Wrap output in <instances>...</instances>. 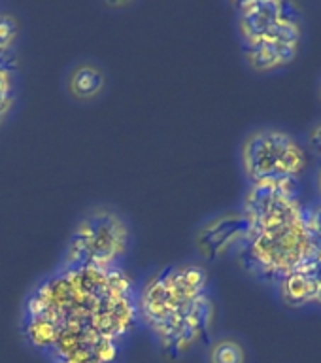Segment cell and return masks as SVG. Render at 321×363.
Segmentation results:
<instances>
[{
	"label": "cell",
	"instance_id": "ba28073f",
	"mask_svg": "<svg viewBox=\"0 0 321 363\" xmlns=\"http://www.w3.org/2000/svg\"><path fill=\"white\" fill-rule=\"evenodd\" d=\"M280 8L282 0H252L237 4L242 42L265 36L280 21Z\"/></svg>",
	"mask_w": 321,
	"mask_h": 363
},
{
	"label": "cell",
	"instance_id": "7c38bea8",
	"mask_svg": "<svg viewBox=\"0 0 321 363\" xmlns=\"http://www.w3.org/2000/svg\"><path fill=\"white\" fill-rule=\"evenodd\" d=\"M208 363H246V352L235 339H220L210 346Z\"/></svg>",
	"mask_w": 321,
	"mask_h": 363
},
{
	"label": "cell",
	"instance_id": "3957f363",
	"mask_svg": "<svg viewBox=\"0 0 321 363\" xmlns=\"http://www.w3.org/2000/svg\"><path fill=\"white\" fill-rule=\"evenodd\" d=\"M306 223V210L299 218L249 229L237 252L242 267L265 282H282L297 271L320 246Z\"/></svg>",
	"mask_w": 321,
	"mask_h": 363
},
{
	"label": "cell",
	"instance_id": "8fae6325",
	"mask_svg": "<svg viewBox=\"0 0 321 363\" xmlns=\"http://www.w3.org/2000/svg\"><path fill=\"white\" fill-rule=\"evenodd\" d=\"M317 284L314 278L305 271H293L280 282L282 299L289 306H305L316 299Z\"/></svg>",
	"mask_w": 321,
	"mask_h": 363
},
{
	"label": "cell",
	"instance_id": "9a60e30c",
	"mask_svg": "<svg viewBox=\"0 0 321 363\" xmlns=\"http://www.w3.org/2000/svg\"><path fill=\"white\" fill-rule=\"evenodd\" d=\"M310 146H312V150L317 153V155H321V123H317L316 127L312 129Z\"/></svg>",
	"mask_w": 321,
	"mask_h": 363
},
{
	"label": "cell",
	"instance_id": "277c9868",
	"mask_svg": "<svg viewBox=\"0 0 321 363\" xmlns=\"http://www.w3.org/2000/svg\"><path fill=\"white\" fill-rule=\"evenodd\" d=\"M130 244L129 223L110 208H95L76 223L62 252L67 269H121Z\"/></svg>",
	"mask_w": 321,
	"mask_h": 363
},
{
	"label": "cell",
	"instance_id": "e0dca14e",
	"mask_svg": "<svg viewBox=\"0 0 321 363\" xmlns=\"http://www.w3.org/2000/svg\"><path fill=\"white\" fill-rule=\"evenodd\" d=\"M317 187H320V193H321V169H320V174H317Z\"/></svg>",
	"mask_w": 321,
	"mask_h": 363
},
{
	"label": "cell",
	"instance_id": "52a82bcc",
	"mask_svg": "<svg viewBox=\"0 0 321 363\" xmlns=\"http://www.w3.org/2000/svg\"><path fill=\"white\" fill-rule=\"evenodd\" d=\"M249 231V221L242 212H227L206 221L197 233L195 244L198 254L215 261L229 252H238Z\"/></svg>",
	"mask_w": 321,
	"mask_h": 363
},
{
	"label": "cell",
	"instance_id": "8992f818",
	"mask_svg": "<svg viewBox=\"0 0 321 363\" xmlns=\"http://www.w3.org/2000/svg\"><path fill=\"white\" fill-rule=\"evenodd\" d=\"M305 212L300 206L295 182L288 184H257L249 186L244 197L242 214L248 218L249 229L280 223V221L293 220Z\"/></svg>",
	"mask_w": 321,
	"mask_h": 363
},
{
	"label": "cell",
	"instance_id": "9c48e42d",
	"mask_svg": "<svg viewBox=\"0 0 321 363\" xmlns=\"http://www.w3.org/2000/svg\"><path fill=\"white\" fill-rule=\"evenodd\" d=\"M242 50L249 67L254 70H259V72H265V70L289 65L297 57L299 45L283 44V42L263 36V38L242 42Z\"/></svg>",
	"mask_w": 321,
	"mask_h": 363
},
{
	"label": "cell",
	"instance_id": "6da1fadb",
	"mask_svg": "<svg viewBox=\"0 0 321 363\" xmlns=\"http://www.w3.org/2000/svg\"><path fill=\"white\" fill-rule=\"evenodd\" d=\"M136 294L121 269L59 267L28 295L23 331L40 350H47L59 329H78L118 342L138 322Z\"/></svg>",
	"mask_w": 321,
	"mask_h": 363
},
{
	"label": "cell",
	"instance_id": "7a4b0ae2",
	"mask_svg": "<svg viewBox=\"0 0 321 363\" xmlns=\"http://www.w3.org/2000/svg\"><path fill=\"white\" fill-rule=\"evenodd\" d=\"M138 322L146 325L164 350L186 354L208 337L214 303L208 295V274L197 263L164 267L136 294Z\"/></svg>",
	"mask_w": 321,
	"mask_h": 363
},
{
	"label": "cell",
	"instance_id": "5b68a950",
	"mask_svg": "<svg viewBox=\"0 0 321 363\" xmlns=\"http://www.w3.org/2000/svg\"><path fill=\"white\" fill-rule=\"evenodd\" d=\"M242 167L249 186L288 184L305 170L306 155L288 133L263 129L244 142Z\"/></svg>",
	"mask_w": 321,
	"mask_h": 363
},
{
	"label": "cell",
	"instance_id": "30bf717a",
	"mask_svg": "<svg viewBox=\"0 0 321 363\" xmlns=\"http://www.w3.org/2000/svg\"><path fill=\"white\" fill-rule=\"evenodd\" d=\"M106 85V76L96 62L81 61L68 72L67 89L72 99L79 102L93 101L101 95Z\"/></svg>",
	"mask_w": 321,
	"mask_h": 363
},
{
	"label": "cell",
	"instance_id": "ac0fdd59",
	"mask_svg": "<svg viewBox=\"0 0 321 363\" xmlns=\"http://www.w3.org/2000/svg\"><path fill=\"white\" fill-rule=\"evenodd\" d=\"M320 99H321V87H320Z\"/></svg>",
	"mask_w": 321,
	"mask_h": 363
},
{
	"label": "cell",
	"instance_id": "2e32d148",
	"mask_svg": "<svg viewBox=\"0 0 321 363\" xmlns=\"http://www.w3.org/2000/svg\"><path fill=\"white\" fill-rule=\"evenodd\" d=\"M314 301H316V303H320V305H321V288L317 289V295H316V299H314Z\"/></svg>",
	"mask_w": 321,
	"mask_h": 363
},
{
	"label": "cell",
	"instance_id": "4fadbf2b",
	"mask_svg": "<svg viewBox=\"0 0 321 363\" xmlns=\"http://www.w3.org/2000/svg\"><path fill=\"white\" fill-rule=\"evenodd\" d=\"M16 101V82H13V72L0 70V125L4 123L8 113L13 108Z\"/></svg>",
	"mask_w": 321,
	"mask_h": 363
},
{
	"label": "cell",
	"instance_id": "5bb4252c",
	"mask_svg": "<svg viewBox=\"0 0 321 363\" xmlns=\"http://www.w3.org/2000/svg\"><path fill=\"white\" fill-rule=\"evenodd\" d=\"M306 223L310 227L312 235L321 242V206H317L312 212H306Z\"/></svg>",
	"mask_w": 321,
	"mask_h": 363
}]
</instances>
